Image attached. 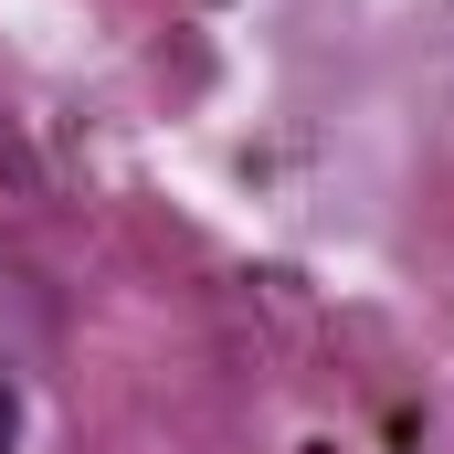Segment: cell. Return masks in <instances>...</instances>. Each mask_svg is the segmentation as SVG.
Returning <instances> with one entry per match:
<instances>
[{
  "mask_svg": "<svg viewBox=\"0 0 454 454\" xmlns=\"http://www.w3.org/2000/svg\"><path fill=\"white\" fill-rule=\"evenodd\" d=\"M11 423H21V412H11V380H0V444H11Z\"/></svg>",
  "mask_w": 454,
  "mask_h": 454,
  "instance_id": "6da1fadb",
  "label": "cell"
}]
</instances>
